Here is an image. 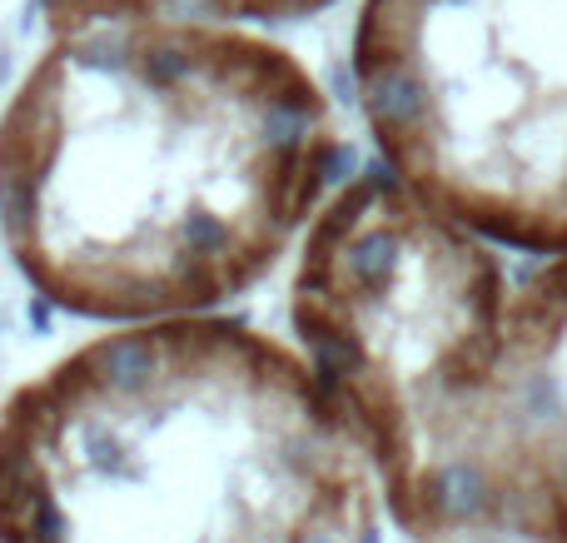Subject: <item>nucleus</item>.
I'll return each mask as SVG.
<instances>
[{
	"mask_svg": "<svg viewBox=\"0 0 567 543\" xmlns=\"http://www.w3.org/2000/svg\"><path fill=\"white\" fill-rule=\"evenodd\" d=\"M353 80L409 180L567 219V0H369Z\"/></svg>",
	"mask_w": 567,
	"mask_h": 543,
	"instance_id": "f257e3e1",
	"label": "nucleus"
},
{
	"mask_svg": "<svg viewBox=\"0 0 567 543\" xmlns=\"http://www.w3.org/2000/svg\"><path fill=\"white\" fill-rule=\"evenodd\" d=\"M433 504L443 509V514L453 519V524H468V519H483V509H488L493 489L488 479H483L478 464H449L433 474Z\"/></svg>",
	"mask_w": 567,
	"mask_h": 543,
	"instance_id": "f03ea898",
	"label": "nucleus"
},
{
	"mask_svg": "<svg viewBox=\"0 0 567 543\" xmlns=\"http://www.w3.org/2000/svg\"><path fill=\"white\" fill-rule=\"evenodd\" d=\"M185 16H225V20H299L329 0H165Z\"/></svg>",
	"mask_w": 567,
	"mask_h": 543,
	"instance_id": "7ed1b4c3",
	"label": "nucleus"
},
{
	"mask_svg": "<svg viewBox=\"0 0 567 543\" xmlns=\"http://www.w3.org/2000/svg\"><path fill=\"white\" fill-rule=\"evenodd\" d=\"M100 365H105L110 385L135 389L140 379L150 375V345H145V339H115V345L100 349Z\"/></svg>",
	"mask_w": 567,
	"mask_h": 543,
	"instance_id": "20e7f679",
	"label": "nucleus"
},
{
	"mask_svg": "<svg viewBox=\"0 0 567 543\" xmlns=\"http://www.w3.org/2000/svg\"><path fill=\"white\" fill-rule=\"evenodd\" d=\"M553 479H558V489H563V494H567V449H563V454H558V459H553Z\"/></svg>",
	"mask_w": 567,
	"mask_h": 543,
	"instance_id": "39448f33",
	"label": "nucleus"
},
{
	"mask_svg": "<svg viewBox=\"0 0 567 543\" xmlns=\"http://www.w3.org/2000/svg\"><path fill=\"white\" fill-rule=\"evenodd\" d=\"M303 543H333V539H323V534H309V539H303Z\"/></svg>",
	"mask_w": 567,
	"mask_h": 543,
	"instance_id": "423d86ee",
	"label": "nucleus"
},
{
	"mask_svg": "<svg viewBox=\"0 0 567 543\" xmlns=\"http://www.w3.org/2000/svg\"><path fill=\"white\" fill-rule=\"evenodd\" d=\"M363 543H379V534H373V529H369V534H363Z\"/></svg>",
	"mask_w": 567,
	"mask_h": 543,
	"instance_id": "0eeeda50",
	"label": "nucleus"
}]
</instances>
